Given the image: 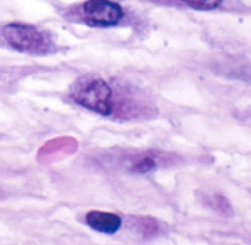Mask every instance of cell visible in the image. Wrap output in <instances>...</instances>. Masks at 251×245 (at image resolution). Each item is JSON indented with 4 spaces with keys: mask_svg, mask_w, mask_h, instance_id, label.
I'll return each mask as SVG.
<instances>
[{
    "mask_svg": "<svg viewBox=\"0 0 251 245\" xmlns=\"http://www.w3.org/2000/svg\"><path fill=\"white\" fill-rule=\"evenodd\" d=\"M81 13L84 21L94 26H113L124 16L122 7L110 0H87Z\"/></svg>",
    "mask_w": 251,
    "mask_h": 245,
    "instance_id": "3957f363",
    "label": "cell"
},
{
    "mask_svg": "<svg viewBox=\"0 0 251 245\" xmlns=\"http://www.w3.org/2000/svg\"><path fill=\"white\" fill-rule=\"evenodd\" d=\"M85 223L97 232L112 235L119 231L122 225V219L115 213L91 210L85 215Z\"/></svg>",
    "mask_w": 251,
    "mask_h": 245,
    "instance_id": "277c9868",
    "label": "cell"
},
{
    "mask_svg": "<svg viewBox=\"0 0 251 245\" xmlns=\"http://www.w3.org/2000/svg\"><path fill=\"white\" fill-rule=\"evenodd\" d=\"M71 97L79 106L90 109L103 116L112 115L113 91L101 78H82L75 82L71 90Z\"/></svg>",
    "mask_w": 251,
    "mask_h": 245,
    "instance_id": "6da1fadb",
    "label": "cell"
},
{
    "mask_svg": "<svg viewBox=\"0 0 251 245\" xmlns=\"http://www.w3.org/2000/svg\"><path fill=\"white\" fill-rule=\"evenodd\" d=\"M156 165H157V162L153 156L144 154L132 163V171L137 173H146V172H150L151 169H154Z\"/></svg>",
    "mask_w": 251,
    "mask_h": 245,
    "instance_id": "5b68a950",
    "label": "cell"
},
{
    "mask_svg": "<svg viewBox=\"0 0 251 245\" xmlns=\"http://www.w3.org/2000/svg\"><path fill=\"white\" fill-rule=\"evenodd\" d=\"M3 37L13 49L19 51L44 53L49 47L46 35L29 24H7L3 28Z\"/></svg>",
    "mask_w": 251,
    "mask_h": 245,
    "instance_id": "7a4b0ae2",
    "label": "cell"
},
{
    "mask_svg": "<svg viewBox=\"0 0 251 245\" xmlns=\"http://www.w3.org/2000/svg\"><path fill=\"white\" fill-rule=\"evenodd\" d=\"M184 1L193 7H197V9H215L224 0H184Z\"/></svg>",
    "mask_w": 251,
    "mask_h": 245,
    "instance_id": "8992f818",
    "label": "cell"
},
{
    "mask_svg": "<svg viewBox=\"0 0 251 245\" xmlns=\"http://www.w3.org/2000/svg\"><path fill=\"white\" fill-rule=\"evenodd\" d=\"M212 201H213V204H212L213 209L221 210V212H224V213H231L232 207H231V204L226 201V198H224L222 196L215 194V196L212 197Z\"/></svg>",
    "mask_w": 251,
    "mask_h": 245,
    "instance_id": "52a82bcc",
    "label": "cell"
}]
</instances>
